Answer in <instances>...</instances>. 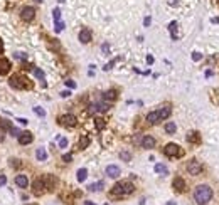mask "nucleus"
<instances>
[{"instance_id": "nucleus-1", "label": "nucleus", "mask_w": 219, "mask_h": 205, "mask_svg": "<svg viewBox=\"0 0 219 205\" xmlns=\"http://www.w3.org/2000/svg\"><path fill=\"white\" fill-rule=\"evenodd\" d=\"M133 192H135L133 183H132V182H128V180H123V182H118V183L113 185V188H111V192H110V195L121 198V197L132 195Z\"/></svg>"}, {"instance_id": "nucleus-2", "label": "nucleus", "mask_w": 219, "mask_h": 205, "mask_svg": "<svg viewBox=\"0 0 219 205\" xmlns=\"http://www.w3.org/2000/svg\"><path fill=\"white\" fill-rule=\"evenodd\" d=\"M212 198V188L209 185H197L194 188V200L197 205H206Z\"/></svg>"}, {"instance_id": "nucleus-3", "label": "nucleus", "mask_w": 219, "mask_h": 205, "mask_svg": "<svg viewBox=\"0 0 219 205\" xmlns=\"http://www.w3.org/2000/svg\"><path fill=\"white\" fill-rule=\"evenodd\" d=\"M10 86H12L14 89H30L32 88V81H29L26 76H22V74H14L12 77L9 79Z\"/></svg>"}, {"instance_id": "nucleus-4", "label": "nucleus", "mask_w": 219, "mask_h": 205, "mask_svg": "<svg viewBox=\"0 0 219 205\" xmlns=\"http://www.w3.org/2000/svg\"><path fill=\"white\" fill-rule=\"evenodd\" d=\"M163 153L167 155V156H170V158H177V156H182L184 151L181 150L179 145H175V143H169V145H165V148H163Z\"/></svg>"}, {"instance_id": "nucleus-5", "label": "nucleus", "mask_w": 219, "mask_h": 205, "mask_svg": "<svg viewBox=\"0 0 219 205\" xmlns=\"http://www.w3.org/2000/svg\"><path fill=\"white\" fill-rule=\"evenodd\" d=\"M20 19L24 22H32L35 17V9L34 7H30V5H26V7H22L20 9Z\"/></svg>"}, {"instance_id": "nucleus-6", "label": "nucleus", "mask_w": 219, "mask_h": 205, "mask_svg": "<svg viewBox=\"0 0 219 205\" xmlns=\"http://www.w3.org/2000/svg\"><path fill=\"white\" fill-rule=\"evenodd\" d=\"M59 123L62 126H66V128H74L78 124V118L74 114H62L59 118Z\"/></svg>"}, {"instance_id": "nucleus-7", "label": "nucleus", "mask_w": 219, "mask_h": 205, "mask_svg": "<svg viewBox=\"0 0 219 205\" xmlns=\"http://www.w3.org/2000/svg\"><path fill=\"white\" fill-rule=\"evenodd\" d=\"M201 170H202V165L197 162V160H190L189 163H187V171H189L190 175H199L201 173Z\"/></svg>"}, {"instance_id": "nucleus-8", "label": "nucleus", "mask_w": 219, "mask_h": 205, "mask_svg": "<svg viewBox=\"0 0 219 205\" xmlns=\"http://www.w3.org/2000/svg\"><path fill=\"white\" fill-rule=\"evenodd\" d=\"M44 190H46V187H44V180L42 178L34 180V183H32V193L37 195V197H41L44 193Z\"/></svg>"}, {"instance_id": "nucleus-9", "label": "nucleus", "mask_w": 219, "mask_h": 205, "mask_svg": "<svg viewBox=\"0 0 219 205\" xmlns=\"http://www.w3.org/2000/svg\"><path fill=\"white\" fill-rule=\"evenodd\" d=\"M32 140H34V135L30 131H22L19 135V145H29L32 143Z\"/></svg>"}, {"instance_id": "nucleus-10", "label": "nucleus", "mask_w": 219, "mask_h": 205, "mask_svg": "<svg viewBox=\"0 0 219 205\" xmlns=\"http://www.w3.org/2000/svg\"><path fill=\"white\" fill-rule=\"evenodd\" d=\"M42 180H44V187L47 188V190H54V188H56L57 178H56L54 175H46Z\"/></svg>"}, {"instance_id": "nucleus-11", "label": "nucleus", "mask_w": 219, "mask_h": 205, "mask_svg": "<svg viewBox=\"0 0 219 205\" xmlns=\"http://www.w3.org/2000/svg\"><path fill=\"white\" fill-rule=\"evenodd\" d=\"M78 37H79V42H81V44H88V42H91V37H93V34H91L90 29H81Z\"/></svg>"}, {"instance_id": "nucleus-12", "label": "nucleus", "mask_w": 219, "mask_h": 205, "mask_svg": "<svg viewBox=\"0 0 219 205\" xmlns=\"http://www.w3.org/2000/svg\"><path fill=\"white\" fill-rule=\"evenodd\" d=\"M142 148H145V150H152L155 146V138L154 136H150V135H145V136L142 138Z\"/></svg>"}, {"instance_id": "nucleus-13", "label": "nucleus", "mask_w": 219, "mask_h": 205, "mask_svg": "<svg viewBox=\"0 0 219 205\" xmlns=\"http://www.w3.org/2000/svg\"><path fill=\"white\" fill-rule=\"evenodd\" d=\"M10 67H12L10 61H9V59H5V57H0V74H2V76L9 74V73H10Z\"/></svg>"}, {"instance_id": "nucleus-14", "label": "nucleus", "mask_w": 219, "mask_h": 205, "mask_svg": "<svg viewBox=\"0 0 219 205\" xmlns=\"http://www.w3.org/2000/svg\"><path fill=\"white\" fill-rule=\"evenodd\" d=\"M172 188H175V192H184L185 190V180L181 177H175L172 182Z\"/></svg>"}, {"instance_id": "nucleus-15", "label": "nucleus", "mask_w": 219, "mask_h": 205, "mask_svg": "<svg viewBox=\"0 0 219 205\" xmlns=\"http://www.w3.org/2000/svg\"><path fill=\"white\" fill-rule=\"evenodd\" d=\"M105 171H106V175L110 177V178H116V177H120V173H121L120 167H116V165H108Z\"/></svg>"}, {"instance_id": "nucleus-16", "label": "nucleus", "mask_w": 219, "mask_h": 205, "mask_svg": "<svg viewBox=\"0 0 219 205\" xmlns=\"http://www.w3.org/2000/svg\"><path fill=\"white\" fill-rule=\"evenodd\" d=\"M15 185H17L19 188H27L29 180H27L26 175H17V177H15Z\"/></svg>"}, {"instance_id": "nucleus-17", "label": "nucleus", "mask_w": 219, "mask_h": 205, "mask_svg": "<svg viewBox=\"0 0 219 205\" xmlns=\"http://www.w3.org/2000/svg\"><path fill=\"white\" fill-rule=\"evenodd\" d=\"M187 141H189V143H194V145H199V143H201V135H199L197 131H190L189 135H187Z\"/></svg>"}, {"instance_id": "nucleus-18", "label": "nucleus", "mask_w": 219, "mask_h": 205, "mask_svg": "<svg viewBox=\"0 0 219 205\" xmlns=\"http://www.w3.org/2000/svg\"><path fill=\"white\" fill-rule=\"evenodd\" d=\"M147 121L150 124H157L160 121V116H159V111H150L147 114Z\"/></svg>"}, {"instance_id": "nucleus-19", "label": "nucleus", "mask_w": 219, "mask_h": 205, "mask_svg": "<svg viewBox=\"0 0 219 205\" xmlns=\"http://www.w3.org/2000/svg\"><path fill=\"white\" fill-rule=\"evenodd\" d=\"M172 113V108L170 106H162L159 109V116H160V120H167L169 116H170Z\"/></svg>"}, {"instance_id": "nucleus-20", "label": "nucleus", "mask_w": 219, "mask_h": 205, "mask_svg": "<svg viewBox=\"0 0 219 205\" xmlns=\"http://www.w3.org/2000/svg\"><path fill=\"white\" fill-rule=\"evenodd\" d=\"M35 158H37L39 162H46V160H47V151H46V148L35 150Z\"/></svg>"}, {"instance_id": "nucleus-21", "label": "nucleus", "mask_w": 219, "mask_h": 205, "mask_svg": "<svg viewBox=\"0 0 219 205\" xmlns=\"http://www.w3.org/2000/svg\"><path fill=\"white\" fill-rule=\"evenodd\" d=\"M116 96H118L116 89H110V91H106V93L103 94L105 101H115V99H116Z\"/></svg>"}, {"instance_id": "nucleus-22", "label": "nucleus", "mask_w": 219, "mask_h": 205, "mask_svg": "<svg viewBox=\"0 0 219 205\" xmlns=\"http://www.w3.org/2000/svg\"><path fill=\"white\" fill-rule=\"evenodd\" d=\"M154 170H155V173H159V175H167V173H169L167 167L162 165V163H157V165L154 167Z\"/></svg>"}, {"instance_id": "nucleus-23", "label": "nucleus", "mask_w": 219, "mask_h": 205, "mask_svg": "<svg viewBox=\"0 0 219 205\" xmlns=\"http://www.w3.org/2000/svg\"><path fill=\"white\" fill-rule=\"evenodd\" d=\"M88 145H90V138L86 136V135H83V136L79 138V143H78V148H79V150H84V148H88Z\"/></svg>"}, {"instance_id": "nucleus-24", "label": "nucleus", "mask_w": 219, "mask_h": 205, "mask_svg": "<svg viewBox=\"0 0 219 205\" xmlns=\"http://www.w3.org/2000/svg\"><path fill=\"white\" fill-rule=\"evenodd\" d=\"M175 131H177V124L174 123V121H169V123L165 124V133H167V135H174Z\"/></svg>"}, {"instance_id": "nucleus-25", "label": "nucleus", "mask_w": 219, "mask_h": 205, "mask_svg": "<svg viewBox=\"0 0 219 205\" xmlns=\"http://www.w3.org/2000/svg\"><path fill=\"white\" fill-rule=\"evenodd\" d=\"M86 177H88V170H86V168H79V170H78V173H76L78 182H84Z\"/></svg>"}, {"instance_id": "nucleus-26", "label": "nucleus", "mask_w": 219, "mask_h": 205, "mask_svg": "<svg viewBox=\"0 0 219 205\" xmlns=\"http://www.w3.org/2000/svg\"><path fill=\"white\" fill-rule=\"evenodd\" d=\"M32 73H34V76L37 77V79H41L42 82H46V81H44V79H46V76H44V71H42V69L34 67V69H32Z\"/></svg>"}, {"instance_id": "nucleus-27", "label": "nucleus", "mask_w": 219, "mask_h": 205, "mask_svg": "<svg viewBox=\"0 0 219 205\" xmlns=\"http://www.w3.org/2000/svg\"><path fill=\"white\" fill-rule=\"evenodd\" d=\"M12 128V123L9 120H0V129H4V131H10Z\"/></svg>"}, {"instance_id": "nucleus-28", "label": "nucleus", "mask_w": 219, "mask_h": 205, "mask_svg": "<svg viewBox=\"0 0 219 205\" xmlns=\"http://www.w3.org/2000/svg\"><path fill=\"white\" fill-rule=\"evenodd\" d=\"M169 30H170V34H172V39H174V40H177V34H175V30H177V22H170V24H169Z\"/></svg>"}, {"instance_id": "nucleus-29", "label": "nucleus", "mask_w": 219, "mask_h": 205, "mask_svg": "<svg viewBox=\"0 0 219 205\" xmlns=\"http://www.w3.org/2000/svg\"><path fill=\"white\" fill-rule=\"evenodd\" d=\"M95 124H96V129H98V131H101V129L106 126V121H105L103 118H96V120H95Z\"/></svg>"}, {"instance_id": "nucleus-30", "label": "nucleus", "mask_w": 219, "mask_h": 205, "mask_svg": "<svg viewBox=\"0 0 219 205\" xmlns=\"http://www.w3.org/2000/svg\"><path fill=\"white\" fill-rule=\"evenodd\" d=\"M103 187H105V183H103V182H98V183H93V185H90V187H88V188H90L91 192H98V190H101V188H103Z\"/></svg>"}, {"instance_id": "nucleus-31", "label": "nucleus", "mask_w": 219, "mask_h": 205, "mask_svg": "<svg viewBox=\"0 0 219 205\" xmlns=\"http://www.w3.org/2000/svg\"><path fill=\"white\" fill-rule=\"evenodd\" d=\"M120 158L123 160V162H130V160H132V153H130V151H120Z\"/></svg>"}, {"instance_id": "nucleus-32", "label": "nucleus", "mask_w": 219, "mask_h": 205, "mask_svg": "<svg viewBox=\"0 0 219 205\" xmlns=\"http://www.w3.org/2000/svg\"><path fill=\"white\" fill-rule=\"evenodd\" d=\"M96 109L98 111H108L110 109V104L108 103H99V104H96Z\"/></svg>"}, {"instance_id": "nucleus-33", "label": "nucleus", "mask_w": 219, "mask_h": 205, "mask_svg": "<svg viewBox=\"0 0 219 205\" xmlns=\"http://www.w3.org/2000/svg\"><path fill=\"white\" fill-rule=\"evenodd\" d=\"M52 17H54V22H59L61 20V10H59V7L52 10Z\"/></svg>"}, {"instance_id": "nucleus-34", "label": "nucleus", "mask_w": 219, "mask_h": 205, "mask_svg": "<svg viewBox=\"0 0 219 205\" xmlns=\"http://www.w3.org/2000/svg\"><path fill=\"white\" fill-rule=\"evenodd\" d=\"M34 113H35L37 116H41V118H44V116H46V109H42L41 106H35V108H34Z\"/></svg>"}, {"instance_id": "nucleus-35", "label": "nucleus", "mask_w": 219, "mask_h": 205, "mask_svg": "<svg viewBox=\"0 0 219 205\" xmlns=\"http://www.w3.org/2000/svg\"><path fill=\"white\" fill-rule=\"evenodd\" d=\"M62 29H64V22H56V27H54V30L56 32H62Z\"/></svg>"}, {"instance_id": "nucleus-36", "label": "nucleus", "mask_w": 219, "mask_h": 205, "mask_svg": "<svg viewBox=\"0 0 219 205\" xmlns=\"http://www.w3.org/2000/svg\"><path fill=\"white\" fill-rule=\"evenodd\" d=\"M9 133H10V135H12V136H17V138H19V135H20L22 131H20V129H19V128H14V126H12Z\"/></svg>"}, {"instance_id": "nucleus-37", "label": "nucleus", "mask_w": 219, "mask_h": 205, "mask_svg": "<svg viewBox=\"0 0 219 205\" xmlns=\"http://www.w3.org/2000/svg\"><path fill=\"white\" fill-rule=\"evenodd\" d=\"M73 160V155L71 153H66V155H62V162H66V163H69Z\"/></svg>"}, {"instance_id": "nucleus-38", "label": "nucleus", "mask_w": 219, "mask_h": 205, "mask_svg": "<svg viewBox=\"0 0 219 205\" xmlns=\"http://www.w3.org/2000/svg\"><path fill=\"white\" fill-rule=\"evenodd\" d=\"M15 59L26 61V59H27V54H24V52H17V54H15Z\"/></svg>"}, {"instance_id": "nucleus-39", "label": "nucleus", "mask_w": 219, "mask_h": 205, "mask_svg": "<svg viewBox=\"0 0 219 205\" xmlns=\"http://www.w3.org/2000/svg\"><path fill=\"white\" fill-rule=\"evenodd\" d=\"M201 59H202L201 52H192V61H201Z\"/></svg>"}, {"instance_id": "nucleus-40", "label": "nucleus", "mask_w": 219, "mask_h": 205, "mask_svg": "<svg viewBox=\"0 0 219 205\" xmlns=\"http://www.w3.org/2000/svg\"><path fill=\"white\" fill-rule=\"evenodd\" d=\"M66 86L71 88V89H74V88H76V82H74L73 79H68V81H66Z\"/></svg>"}, {"instance_id": "nucleus-41", "label": "nucleus", "mask_w": 219, "mask_h": 205, "mask_svg": "<svg viewBox=\"0 0 219 205\" xmlns=\"http://www.w3.org/2000/svg\"><path fill=\"white\" fill-rule=\"evenodd\" d=\"M59 146H61V148H66V146H68V140H66V138H61V140H59Z\"/></svg>"}, {"instance_id": "nucleus-42", "label": "nucleus", "mask_w": 219, "mask_h": 205, "mask_svg": "<svg viewBox=\"0 0 219 205\" xmlns=\"http://www.w3.org/2000/svg\"><path fill=\"white\" fill-rule=\"evenodd\" d=\"M5 183H7V177H5V175H0V187H4Z\"/></svg>"}, {"instance_id": "nucleus-43", "label": "nucleus", "mask_w": 219, "mask_h": 205, "mask_svg": "<svg viewBox=\"0 0 219 205\" xmlns=\"http://www.w3.org/2000/svg\"><path fill=\"white\" fill-rule=\"evenodd\" d=\"M113 66H115V61H111V62H108V64H106V66H105V67H103V69H105V71H110V69H111V67H113Z\"/></svg>"}, {"instance_id": "nucleus-44", "label": "nucleus", "mask_w": 219, "mask_h": 205, "mask_svg": "<svg viewBox=\"0 0 219 205\" xmlns=\"http://www.w3.org/2000/svg\"><path fill=\"white\" fill-rule=\"evenodd\" d=\"M150 22H152V19H150V17H145V20H143V25L148 27V25H150Z\"/></svg>"}, {"instance_id": "nucleus-45", "label": "nucleus", "mask_w": 219, "mask_h": 205, "mask_svg": "<svg viewBox=\"0 0 219 205\" xmlns=\"http://www.w3.org/2000/svg\"><path fill=\"white\" fill-rule=\"evenodd\" d=\"M12 162V167H20V162L19 160H10Z\"/></svg>"}, {"instance_id": "nucleus-46", "label": "nucleus", "mask_w": 219, "mask_h": 205, "mask_svg": "<svg viewBox=\"0 0 219 205\" xmlns=\"http://www.w3.org/2000/svg\"><path fill=\"white\" fill-rule=\"evenodd\" d=\"M19 123H20V124H24V126H26V124L29 123V121H27L26 118H19Z\"/></svg>"}, {"instance_id": "nucleus-47", "label": "nucleus", "mask_w": 219, "mask_h": 205, "mask_svg": "<svg viewBox=\"0 0 219 205\" xmlns=\"http://www.w3.org/2000/svg\"><path fill=\"white\" fill-rule=\"evenodd\" d=\"M61 96H62V98H68V96H71V93H69V91H62Z\"/></svg>"}, {"instance_id": "nucleus-48", "label": "nucleus", "mask_w": 219, "mask_h": 205, "mask_svg": "<svg viewBox=\"0 0 219 205\" xmlns=\"http://www.w3.org/2000/svg\"><path fill=\"white\" fill-rule=\"evenodd\" d=\"M147 62H148V64H154V57L148 56V57H147Z\"/></svg>"}, {"instance_id": "nucleus-49", "label": "nucleus", "mask_w": 219, "mask_h": 205, "mask_svg": "<svg viewBox=\"0 0 219 205\" xmlns=\"http://www.w3.org/2000/svg\"><path fill=\"white\" fill-rule=\"evenodd\" d=\"M4 52V42H2V39H0V54Z\"/></svg>"}, {"instance_id": "nucleus-50", "label": "nucleus", "mask_w": 219, "mask_h": 205, "mask_svg": "<svg viewBox=\"0 0 219 205\" xmlns=\"http://www.w3.org/2000/svg\"><path fill=\"white\" fill-rule=\"evenodd\" d=\"M84 205H95L93 202H84Z\"/></svg>"}, {"instance_id": "nucleus-51", "label": "nucleus", "mask_w": 219, "mask_h": 205, "mask_svg": "<svg viewBox=\"0 0 219 205\" xmlns=\"http://www.w3.org/2000/svg\"><path fill=\"white\" fill-rule=\"evenodd\" d=\"M57 2H59V4H62V2H64V0H57Z\"/></svg>"}, {"instance_id": "nucleus-52", "label": "nucleus", "mask_w": 219, "mask_h": 205, "mask_svg": "<svg viewBox=\"0 0 219 205\" xmlns=\"http://www.w3.org/2000/svg\"><path fill=\"white\" fill-rule=\"evenodd\" d=\"M35 2H37V4H41V2H42V0H35Z\"/></svg>"}, {"instance_id": "nucleus-53", "label": "nucleus", "mask_w": 219, "mask_h": 205, "mask_svg": "<svg viewBox=\"0 0 219 205\" xmlns=\"http://www.w3.org/2000/svg\"><path fill=\"white\" fill-rule=\"evenodd\" d=\"M105 205H108V204H105Z\"/></svg>"}]
</instances>
